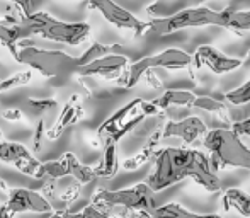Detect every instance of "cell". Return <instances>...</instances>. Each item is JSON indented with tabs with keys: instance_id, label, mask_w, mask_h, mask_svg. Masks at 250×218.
I'll use <instances>...</instances> for the list:
<instances>
[{
	"instance_id": "6da1fadb",
	"label": "cell",
	"mask_w": 250,
	"mask_h": 218,
	"mask_svg": "<svg viewBox=\"0 0 250 218\" xmlns=\"http://www.w3.org/2000/svg\"><path fill=\"white\" fill-rule=\"evenodd\" d=\"M188 177L194 179V182H198L208 193H216L221 189V181L211 165L209 157L199 150L182 147H167L157 150L153 172L150 174L146 184L153 191H162Z\"/></svg>"
},
{
	"instance_id": "7a4b0ae2",
	"label": "cell",
	"mask_w": 250,
	"mask_h": 218,
	"mask_svg": "<svg viewBox=\"0 0 250 218\" xmlns=\"http://www.w3.org/2000/svg\"><path fill=\"white\" fill-rule=\"evenodd\" d=\"M214 171L240 167L250 171V149L233 128H214L203 140Z\"/></svg>"
},
{
	"instance_id": "3957f363",
	"label": "cell",
	"mask_w": 250,
	"mask_h": 218,
	"mask_svg": "<svg viewBox=\"0 0 250 218\" xmlns=\"http://www.w3.org/2000/svg\"><path fill=\"white\" fill-rule=\"evenodd\" d=\"M158 109L153 104V101H143V99H133L126 106L111 114L104 123L97 128V136L102 143L105 142H116L118 143L123 136H126L129 131L136 128L143 119L148 116L158 114Z\"/></svg>"
},
{
	"instance_id": "277c9868",
	"label": "cell",
	"mask_w": 250,
	"mask_h": 218,
	"mask_svg": "<svg viewBox=\"0 0 250 218\" xmlns=\"http://www.w3.org/2000/svg\"><path fill=\"white\" fill-rule=\"evenodd\" d=\"M204 26H218L225 27V14L223 10H213L208 7H196V9H184L175 14L165 17H155L148 21V31L165 36L175 31L188 29V27H204Z\"/></svg>"
},
{
	"instance_id": "5b68a950",
	"label": "cell",
	"mask_w": 250,
	"mask_h": 218,
	"mask_svg": "<svg viewBox=\"0 0 250 218\" xmlns=\"http://www.w3.org/2000/svg\"><path fill=\"white\" fill-rule=\"evenodd\" d=\"M24 22L29 26L31 34L72 46H77L90 36V26L87 22H63L46 12H33Z\"/></svg>"
},
{
	"instance_id": "8992f818",
	"label": "cell",
	"mask_w": 250,
	"mask_h": 218,
	"mask_svg": "<svg viewBox=\"0 0 250 218\" xmlns=\"http://www.w3.org/2000/svg\"><path fill=\"white\" fill-rule=\"evenodd\" d=\"M17 62L34 68L48 79L65 77L79 70V60L65 51H50L38 46H22L17 53Z\"/></svg>"
},
{
	"instance_id": "52a82bcc",
	"label": "cell",
	"mask_w": 250,
	"mask_h": 218,
	"mask_svg": "<svg viewBox=\"0 0 250 218\" xmlns=\"http://www.w3.org/2000/svg\"><path fill=\"white\" fill-rule=\"evenodd\" d=\"M191 65H194L192 55H188L182 50L168 48V50L160 51L157 55L143 56V58L136 60L135 63L128 65V68L125 70V75L118 79V84L121 87H126V89H131L146 73L153 72L155 68L177 70V68H186V66H191Z\"/></svg>"
},
{
	"instance_id": "ba28073f",
	"label": "cell",
	"mask_w": 250,
	"mask_h": 218,
	"mask_svg": "<svg viewBox=\"0 0 250 218\" xmlns=\"http://www.w3.org/2000/svg\"><path fill=\"white\" fill-rule=\"evenodd\" d=\"M153 189L145 182L133 186L126 189H99L96 196L92 198V203L101 208H128V210H138V212L153 213L155 212V199H153Z\"/></svg>"
},
{
	"instance_id": "9c48e42d",
	"label": "cell",
	"mask_w": 250,
	"mask_h": 218,
	"mask_svg": "<svg viewBox=\"0 0 250 218\" xmlns=\"http://www.w3.org/2000/svg\"><path fill=\"white\" fill-rule=\"evenodd\" d=\"M65 175H72L79 184H87V182H92L97 177V172L96 167L80 164L79 159L72 152H66L58 160H53V162L50 160V162L41 164L36 177L56 181L60 177H65Z\"/></svg>"
},
{
	"instance_id": "30bf717a",
	"label": "cell",
	"mask_w": 250,
	"mask_h": 218,
	"mask_svg": "<svg viewBox=\"0 0 250 218\" xmlns=\"http://www.w3.org/2000/svg\"><path fill=\"white\" fill-rule=\"evenodd\" d=\"M89 3L92 9L99 10L105 21L114 24V26L119 27V29L131 31L135 36H142L143 33L148 31V22L140 21L135 14L123 9V7L118 5L114 0H89Z\"/></svg>"
},
{
	"instance_id": "8fae6325",
	"label": "cell",
	"mask_w": 250,
	"mask_h": 218,
	"mask_svg": "<svg viewBox=\"0 0 250 218\" xmlns=\"http://www.w3.org/2000/svg\"><path fill=\"white\" fill-rule=\"evenodd\" d=\"M192 58H194L196 68L208 66V68L213 73H216V75H225V73L233 72V70L240 68L242 63H244V60L227 56L225 53H221V51H218L216 48L209 46V44L199 46Z\"/></svg>"
},
{
	"instance_id": "7c38bea8",
	"label": "cell",
	"mask_w": 250,
	"mask_h": 218,
	"mask_svg": "<svg viewBox=\"0 0 250 218\" xmlns=\"http://www.w3.org/2000/svg\"><path fill=\"white\" fill-rule=\"evenodd\" d=\"M208 135V126L203 123V119L196 116H189L181 121H167L162 128L164 138H181L184 143L192 145L198 143L201 138Z\"/></svg>"
},
{
	"instance_id": "4fadbf2b",
	"label": "cell",
	"mask_w": 250,
	"mask_h": 218,
	"mask_svg": "<svg viewBox=\"0 0 250 218\" xmlns=\"http://www.w3.org/2000/svg\"><path fill=\"white\" fill-rule=\"evenodd\" d=\"M10 208L12 213H50L51 205L40 191L34 189H26V188H17L12 189L9 195V199L5 203Z\"/></svg>"
},
{
	"instance_id": "5bb4252c",
	"label": "cell",
	"mask_w": 250,
	"mask_h": 218,
	"mask_svg": "<svg viewBox=\"0 0 250 218\" xmlns=\"http://www.w3.org/2000/svg\"><path fill=\"white\" fill-rule=\"evenodd\" d=\"M129 60L126 55L114 53L102 56V58L96 60V62L83 65L77 70V75L80 77H105V79H114L118 77L123 70L128 66Z\"/></svg>"
},
{
	"instance_id": "9a60e30c",
	"label": "cell",
	"mask_w": 250,
	"mask_h": 218,
	"mask_svg": "<svg viewBox=\"0 0 250 218\" xmlns=\"http://www.w3.org/2000/svg\"><path fill=\"white\" fill-rule=\"evenodd\" d=\"M29 36H33V34H31V29L26 22L16 24V26L0 22V44L9 48L14 60L17 58V53H19V41L27 40Z\"/></svg>"
},
{
	"instance_id": "2e32d148",
	"label": "cell",
	"mask_w": 250,
	"mask_h": 218,
	"mask_svg": "<svg viewBox=\"0 0 250 218\" xmlns=\"http://www.w3.org/2000/svg\"><path fill=\"white\" fill-rule=\"evenodd\" d=\"M75 101H77V96H73L72 103H68L65 106V109H62V112H60V116L56 118V121L53 123V126L46 131V136L50 140L60 138V136H62V133L65 131L70 125H73L77 119H80L83 116L82 108L77 106Z\"/></svg>"
},
{
	"instance_id": "e0dca14e",
	"label": "cell",
	"mask_w": 250,
	"mask_h": 218,
	"mask_svg": "<svg viewBox=\"0 0 250 218\" xmlns=\"http://www.w3.org/2000/svg\"><path fill=\"white\" fill-rule=\"evenodd\" d=\"M162 140H164V136H162V128H160V130H157V131H155L148 140H146V143L140 149V152L136 153L135 157H131V159H128V160L123 162V167L128 169V171H135V169L142 167L146 160L151 159V155L157 153V147Z\"/></svg>"
},
{
	"instance_id": "ac0fdd59",
	"label": "cell",
	"mask_w": 250,
	"mask_h": 218,
	"mask_svg": "<svg viewBox=\"0 0 250 218\" xmlns=\"http://www.w3.org/2000/svg\"><path fill=\"white\" fill-rule=\"evenodd\" d=\"M198 99V96L189 90H165L160 97L153 99V104L158 109H167L170 106H186V108H192L194 101Z\"/></svg>"
},
{
	"instance_id": "d6986e66",
	"label": "cell",
	"mask_w": 250,
	"mask_h": 218,
	"mask_svg": "<svg viewBox=\"0 0 250 218\" xmlns=\"http://www.w3.org/2000/svg\"><path fill=\"white\" fill-rule=\"evenodd\" d=\"M116 142H105L104 143V153L99 165L96 167L97 177H114L116 172L119 169V160H118V150H116Z\"/></svg>"
},
{
	"instance_id": "ffe728a7",
	"label": "cell",
	"mask_w": 250,
	"mask_h": 218,
	"mask_svg": "<svg viewBox=\"0 0 250 218\" xmlns=\"http://www.w3.org/2000/svg\"><path fill=\"white\" fill-rule=\"evenodd\" d=\"M223 208L227 212L235 210L237 213H240L242 217H250V196L245 195L242 189L230 188L225 191L223 195Z\"/></svg>"
},
{
	"instance_id": "44dd1931",
	"label": "cell",
	"mask_w": 250,
	"mask_h": 218,
	"mask_svg": "<svg viewBox=\"0 0 250 218\" xmlns=\"http://www.w3.org/2000/svg\"><path fill=\"white\" fill-rule=\"evenodd\" d=\"M114 53H121V55H126L125 50H123L119 44H102L99 41H94L90 44V48L85 51L82 56H79V68L83 65H89V63L96 62V60L102 58V56H107V55H114Z\"/></svg>"
},
{
	"instance_id": "7402d4cb",
	"label": "cell",
	"mask_w": 250,
	"mask_h": 218,
	"mask_svg": "<svg viewBox=\"0 0 250 218\" xmlns=\"http://www.w3.org/2000/svg\"><path fill=\"white\" fill-rule=\"evenodd\" d=\"M225 29L233 33H247L250 31V10H235L225 9Z\"/></svg>"
},
{
	"instance_id": "603a6c76",
	"label": "cell",
	"mask_w": 250,
	"mask_h": 218,
	"mask_svg": "<svg viewBox=\"0 0 250 218\" xmlns=\"http://www.w3.org/2000/svg\"><path fill=\"white\" fill-rule=\"evenodd\" d=\"M34 157L31 150H27L24 145L16 142H0V160L7 164L16 165L21 160H26Z\"/></svg>"
},
{
	"instance_id": "cb8c5ba5",
	"label": "cell",
	"mask_w": 250,
	"mask_h": 218,
	"mask_svg": "<svg viewBox=\"0 0 250 218\" xmlns=\"http://www.w3.org/2000/svg\"><path fill=\"white\" fill-rule=\"evenodd\" d=\"M151 218H221L220 215H199L182 208L177 203H167L164 206H157L151 213Z\"/></svg>"
},
{
	"instance_id": "d4e9b609",
	"label": "cell",
	"mask_w": 250,
	"mask_h": 218,
	"mask_svg": "<svg viewBox=\"0 0 250 218\" xmlns=\"http://www.w3.org/2000/svg\"><path fill=\"white\" fill-rule=\"evenodd\" d=\"M225 99L228 103L235 104V106H242V104L250 103V80H247L245 84H242L240 87L230 90V92L225 96Z\"/></svg>"
},
{
	"instance_id": "484cf974",
	"label": "cell",
	"mask_w": 250,
	"mask_h": 218,
	"mask_svg": "<svg viewBox=\"0 0 250 218\" xmlns=\"http://www.w3.org/2000/svg\"><path fill=\"white\" fill-rule=\"evenodd\" d=\"M33 79V72H21V73H16V75L9 77V79L2 80L0 82V92H7V90H12L16 87H21V86H26V84L31 82Z\"/></svg>"
},
{
	"instance_id": "4316f807",
	"label": "cell",
	"mask_w": 250,
	"mask_h": 218,
	"mask_svg": "<svg viewBox=\"0 0 250 218\" xmlns=\"http://www.w3.org/2000/svg\"><path fill=\"white\" fill-rule=\"evenodd\" d=\"M192 108L203 109V111H208V112H223L225 111L223 101L216 99V97H213V96H198V99L194 101Z\"/></svg>"
},
{
	"instance_id": "83f0119b",
	"label": "cell",
	"mask_w": 250,
	"mask_h": 218,
	"mask_svg": "<svg viewBox=\"0 0 250 218\" xmlns=\"http://www.w3.org/2000/svg\"><path fill=\"white\" fill-rule=\"evenodd\" d=\"M82 212H83V215H85V218H116L111 212H107L105 208H101V206L94 205V203L87 205Z\"/></svg>"
},
{
	"instance_id": "f1b7e54d",
	"label": "cell",
	"mask_w": 250,
	"mask_h": 218,
	"mask_svg": "<svg viewBox=\"0 0 250 218\" xmlns=\"http://www.w3.org/2000/svg\"><path fill=\"white\" fill-rule=\"evenodd\" d=\"M29 106L38 112H44V111H50V109H56V101L55 99H27Z\"/></svg>"
},
{
	"instance_id": "f546056e",
	"label": "cell",
	"mask_w": 250,
	"mask_h": 218,
	"mask_svg": "<svg viewBox=\"0 0 250 218\" xmlns=\"http://www.w3.org/2000/svg\"><path fill=\"white\" fill-rule=\"evenodd\" d=\"M43 136H44V119H38L36 130H34V138H33V152L34 153L40 152Z\"/></svg>"
},
{
	"instance_id": "4dcf8cb0",
	"label": "cell",
	"mask_w": 250,
	"mask_h": 218,
	"mask_svg": "<svg viewBox=\"0 0 250 218\" xmlns=\"http://www.w3.org/2000/svg\"><path fill=\"white\" fill-rule=\"evenodd\" d=\"M80 186L82 184H79V182H73L72 186H68V188L65 189V193H63L60 198H62V201L63 203H72V201H75L77 199V196H79V191H80Z\"/></svg>"
},
{
	"instance_id": "1f68e13d",
	"label": "cell",
	"mask_w": 250,
	"mask_h": 218,
	"mask_svg": "<svg viewBox=\"0 0 250 218\" xmlns=\"http://www.w3.org/2000/svg\"><path fill=\"white\" fill-rule=\"evenodd\" d=\"M9 2L12 3L14 7H17V9L22 10L26 17L33 16V9H31V5H33V0H9Z\"/></svg>"
},
{
	"instance_id": "d6a6232c",
	"label": "cell",
	"mask_w": 250,
	"mask_h": 218,
	"mask_svg": "<svg viewBox=\"0 0 250 218\" xmlns=\"http://www.w3.org/2000/svg\"><path fill=\"white\" fill-rule=\"evenodd\" d=\"M233 130L238 133L240 136H247V138H250V118L244 119V121H238L233 125Z\"/></svg>"
},
{
	"instance_id": "836d02e7",
	"label": "cell",
	"mask_w": 250,
	"mask_h": 218,
	"mask_svg": "<svg viewBox=\"0 0 250 218\" xmlns=\"http://www.w3.org/2000/svg\"><path fill=\"white\" fill-rule=\"evenodd\" d=\"M2 116H3V119H7V121H19V119L24 118L22 111H21V109H17V108L7 109V111H3Z\"/></svg>"
},
{
	"instance_id": "e575fe53",
	"label": "cell",
	"mask_w": 250,
	"mask_h": 218,
	"mask_svg": "<svg viewBox=\"0 0 250 218\" xmlns=\"http://www.w3.org/2000/svg\"><path fill=\"white\" fill-rule=\"evenodd\" d=\"M51 218H85V215H83V212L72 213V212H66V210H60V212L51 213Z\"/></svg>"
},
{
	"instance_id": "d590c367",
	"label": "cell",
	"mask_w": 250,
	"mask_h": 218,
	"mask_svg": "<svg viewBox=\"0 0 250 218\" xmlns=\"http://www.w3.org/2000/svg\"><path fill=\"white\" fill-rule=\"evenodd\" d=\"M16 213L10 212V208L7 205H0V218H12Z\"/></svg>"
},
{
	"instance_id": "8d00e7d4",
	"label": "cell",
	"mask_w": 250,
	"mask_h": 218,
	"mask_svg": "<svg viewBox=\"0 0 250 218\" xmlns=\"http://www.w3.org/2000/svg\"><path fill=\"white\" fill-rule=\"evenodd\" d=\"M242 66H245V68H250V51L247 53V56L244 58V63H242Z\"/></svg>"
},
{
	"instance_id": "74e56055",
	"label": "cell",
	"mask_w": 250,
	"mask_h": 218,
	"mask_svg": "<svg viewBox=\"0 0 250 218\" xmlns=\"http://www.w3.org/2000/svg\"><path fill=\"white\" fill-rule=\"evenodd\" d=\"M9 189V186H7V182L3 181V179H0V191H7Z\"/></svg>"
},
{
	"instance_id": "f35d334b",
	"label": "cell",
	"mask_w": 250,
	"mask_h": 218,
	"mask_svg": "<svg viewBox=\"0 0 250 218\" xmlns=\"http://www.w3.org/2000/svg\"><path fill=\"white\" fill-rule=\"evenodd\" d=\"M0 136H2V131H0Z\"/></svg>"
}]
</instances>
